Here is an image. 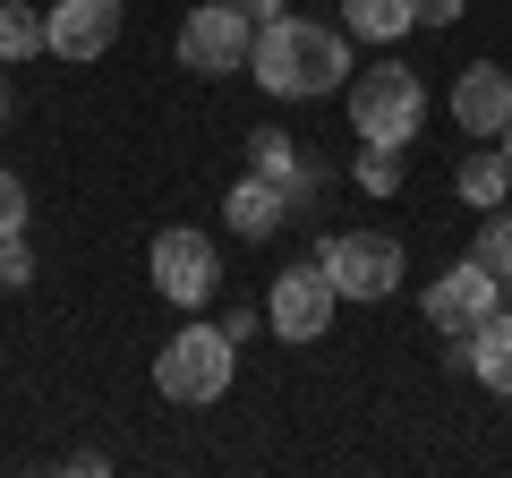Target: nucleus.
<instances>
[{
    "label": "nucleus",
    "mask_w": 512,
    "mask_h": 478,
    "mask_svg": "<svg viewBox=\"0 0 512 478\" xmlns=\"http://www.w3.org/2000/svg\"><path fill=\"white\" fill-rule=\"evenodd\" d=\"M248 69H256V86L282 94V103H316V94L350 86V26H325V18L282 9V18L256 26Z\"/></svg>",
    "instance_id": "obj_1"
},
{
    "label": "nucleus",
    "mask_w": 512,
    "mask_h": 478,
    "mask_svg": "<svg viewBox=\"0 0 512 478\" xmlns=\"http://www.w3.org/2000/svg\"><path fill=\"white\" fill-rule=\"evenodd\" d=\"M231 376H239V342H231L222 325H180L163 350H154V393H163V402H180V410L222 402V393H231Z\"/></svg>",
    "instance_id": "obj_2"
},
{
    "label": "nucleus",
    "mask_w": 512,
    "mask_h": 478,
    "mask_svg": "<svg viewBox=\"0 0 512 478\" xmlns=\"http://www.w3.org/2000/svg\"><path fill=\"white\" fill-rule=\"evenodd\" d=\"M427 120V77L402 69V60L384 52L376 69H350V129L367 137V146H410Z\"/></svg>",
    "instance_id": "obj_3"
},
{
    "label": "nucleus",
    "mask_w": 512,
    "mask_h": 478,
    "mask_svg": "<svg viewBox=\"0 0 512 478\" xmlns=\"http://www.w3.org/2000/svg\"><path fill=\"white\" fill-rule=\"evenodd\" d=\"M316 265H325V282L350 299V308L393 299V291H402V274H410V257H402V239H393V231H333Z\"/></svg>",
    "instance_id": "obj_4"
},
{
    "label": "nucleus",
    "mask_w": 512,
    "mask_h": 478,
    "mask_svg": "<svg viewBox=\"0 0 512 478\" xmlns=\"http://www.w3.org/2000/svg\"><path fill=\"white\" fill-rule=\"evenodd\" d=\"M146 274H154V291H163L171 308H205V299L222 291V248L205 231H188V222H171V231H154Z\"/></svg>",
    "instance_id": "obj_5"
},
{
    "label": "nucleus",
    "mask_w": 512,
    "mask_h": 478,
    "mask_svg": "<svg viewBox=\"0 0 512 478\" xmlns=\"http://www.w3.org/2000/svg\"><path fill=\"white\" fill-rule=\"evenodd\" d=\"M256 52V18L239 9V0H205V9H188L180 26V69L188 77H239Z\"/></svg>",
    "instance_id": "obj_6"
},
{
    "label": "nucleus",
    "mask_w": 512,
    "mask_h": 478,
    "mask_svg": "<svg viewBox=\"0 0 512 478\" xmlns=\"http://www.w3.org/2000/svg\"><path fill=\"white\" fill-rule=\"evenodd\" d=\"M333 308H342V291H333L325 282V265H282L274 274V291H265V333H274V342H325L333 333Z\"/></svg>",
    "instance_id": "obj_7"
},
{
    "label": "nucleus",
    "mask_w": 512,
    "mask_h": 478,
    "mask_svg": "<svg viewBox=\"0 0 512 478\" xmlns=\"http://www.w3.org/2000/svg\"><path fill=\"white\" fill-rule=\"evenodd\" d=\"M419 308H427V325H436L444 342H461L470 325H487V316L504 308V282H495L478 257H461V265H444V274L427 282V299H419Z\"/></svg>",
    "instance_id": "obj_8"
},
{
    "label": "nucleus",
    "mask_w": 512,
    "mask_h": 478,
    "mask_svg": "<svg viewBox=\"0 0 512 478\" xmlns=\"http://www.w3.org/2000/svg\"><path fill=\"white\" fill-rule=\"evenodd\" d=\"M43 35H52V60H103L111 43H120V0H52V18H43Z\"/></svg>",
    "instance_id": "obj_9"
},
{
    "label": "nucleus",
    "mask_w": 512,
    "mask_h": 478,
    "mask_svg": "<svg viewBox=\"0 0 512 478\" xmlns=\"http://www.w3.org/2000/svg\"><path fill=\"white\" fill-rule=\"evenodd\" d=\"M248 171H256V180H274L291 214H316V197H325V171H316L308 154H299V137H282V129H256L248 137Z\"/></svg>",
    "instance_id": "obj_10"
},
{
    "label": "nucleus",
    "mask_w": 512,
    "mask_h": 478,
    "mask_svg": "<svg viewBox=\"0 0 512 478\" xmlns=\"http://www.w3.org/2000/svg\"><path fill=\"white\" fill-rule=\"evenodd\" d=\"M504 120H512V69L504 60H470L453 77V129L461 137H504Z\"/></svg>",
    "instance_id": "obj_11"
},
{
    "label": "nucleus",
    "mask_w": 512,
    "mask_h": 478,
    "mask_svg": "<svg viewBox=\"0 0 512 478\" xmlns=\"http://www.w3.org/2000/svg\"><path fill=\"white\" fill-rule=\"evenodd\" d=\"M453 368H470L487 393H504V402H512V308H495L487 325L461 333V342H453Z\"/></svg>",
    "instance_id": "obj_12"
},
{
    "label": "nucleus",
    "mask_w": 512,
    "mask_h": 478,
    "mask_svg": "<svg viewBox=\"0 0 512 478\" xmlns=\"http://www.w3.org/2000/svg\"><path fill=\"white\" fill-rule=\"evenodd\" d=\"M222 214H231V231H239V239H274L282 222H291V205H282V188H274V180H256V171H248V180L222 197Z\"/></svg>",
    "instance_id": "obj_13"
},
{
    "label": "nucleus",
    "mask_w": 512,
    "mask_h": 478,
    "mask_svg": "<svg viewBox=\"0 0 512 478\" xmlns=\"http://www.w3.org/2000/svg\"><path fill=\"white\" fill-rule=\"evenodd\" d=\"M453 188H461V205H470V214H495V205L512 197V163H504V146H478V154H461Z\"/></svg>",
    "instance_id": "obj_14"
},
{
    "label": "nucleus",
    "mask_w": 512,
    "mask_h": 478,
    "mask_svg": "<svg viewBox=\"0 0 512 478\" xmlns=\"http://www.w3.org/2000/svg\"><path fill=\"white\" fill-rule=\"evenodd\" d=\"M342 26L359 43H402L419 26V0H342Z\"/></svg>",
    "instance_id": "obj_15"
},
{
    "label": "nucleus",
    "mask_w": 512,
    "mask_h": 478,
    "mask_svg": "<svg viewBox=\"0 0 512 478\" xmlns=\"http://www.w3.org/2000/svg\"><path fill=\"white\" fill-rule=\"evenodd\" d=\"M35 52H52V35H43V9H35V0H0V60L18 69V60H35Z\"/></svg>",
    "instance_id": "obj_16"
},
{
    "label": "nucleus",
    "mask_w": 512,
    "mask_h": 478,
    "mask_svg": "<svg viewBox=\"0 0 512 478\" xmlns=\"http://www.w3.org/2000/svg\"><path fill=\"white\" fill-rule=\"evenodd\" d=\"M470 257L487 265L495 282L512 274V214H504V205H495V214H478V248H470Z\"/></svg>",
    "instance_id": "obj_17"
},
{
    "label": "nucleus",
    "mask_w": 512,
    "mask_h": 478,
    "mask_svg": "<svg viewBox=\"0 0 512 478\" xmlns=\"http://www.w3.org/2000/svg\"><path fill=\"white\" fill-rule=\"evenodd\" d=\"M359 188L367 197H393L402 188V146H367L359 137Z\"/></svg>",
    "instance_id": "obj_18"
},
{
    "label": "nucleus",
    "mask_w": 512,
    "mask_h": 478,
    "mask_svg": "<svg viewBox=\"0 0 512 478\" xmlns=\"http://www.w3.org/2000/svg\"><path fill=\"white\" fill-rule=\"evenodd\" d=\"M35 282V248H26V231L0 239V291H26Z\"/></svg>",
    "instance_id": "obj_19"
},
{
    "label": "nucleus",
    "mask_w": 512,
    "mask_h": 478,
    "mask_svg": "<svg viewBox=\"0 0 512 478\" xmlns=\"http://www.w3.org/2000/svg\"><path fill=\"white\" fill-rule=\"evenodd\" d=\"M9 231H26V180L18 171H0V239Z\"/></svg>",
    "instance_id": "obj_20"
},
{
    "label": "nucleus",
    "mask_w": 512,
    "mask_h": 478,
    "mask_svg": "<svg viewBox=\"0 0 512 478\" xmlns=\"http://www.w3.org/2000/svg\"><path fill=\"white\" fill-rule=\"evenodd\" d=\"M461 18V0H419V26H453Z\"/></svg>",
    "instance_id": "obj_21"
},
{
    "label": "nucleus",
    "mask_w": 512,
    "mask_h": 478,
    "mask_svg": "<svg viewBox=\"0 0 512 478\" xmlns=\"http://www.w3.org/2000/svg\"><path fill=\"white\" fill-rule=\"evenodd\" d=\"M239 9H248L256 26H265V18H282V0H239Z\"/></svg>",
    "instance_id": "obj_22"
},
{
    "label": "nucleus",
    "mask_w": 512,
    "mask_h": 478,
    "mask_svg": "<svg viewBox=\"0 0 512 478\" xmlns=\"http://www.w3.org/2000/svg\"><path fill=\"white\" fill-rule=\"evenodd\" d=\"M9 111H18V94H9V77H0V120H9Z\"/></svg>",
    "instance_id": "obj_23"
},
{
    "label": "nucleus",
    "mask_w": 512,
    "mask_h": 478,
    "mask_svg": "<svg viewBox=\"0 0 512 478\" xmlns=\"http://www.w3.org/2000/svg\"><path fill=\"white\" fill-rule=\"evenodd\" d=\"M495 146H504V163H512V120H504V137H495Z\"/></svg>",
    "instance_id": "obj_24"
},
{
    "label": "nucleus",
    "mask_w": 512,
    "mask_h": 478,
    "mask_svg": "<svg viewBox=\"0 0 512 478\" xmlns=\"http://www.w3.org/2000/svg\"><path fill=\"white\" fill-rule=\"evenodd\" d=\"M504 308H512V274H504Z\"/></svg>",
    "instance_id": "obj_25"
}]
</instances>
